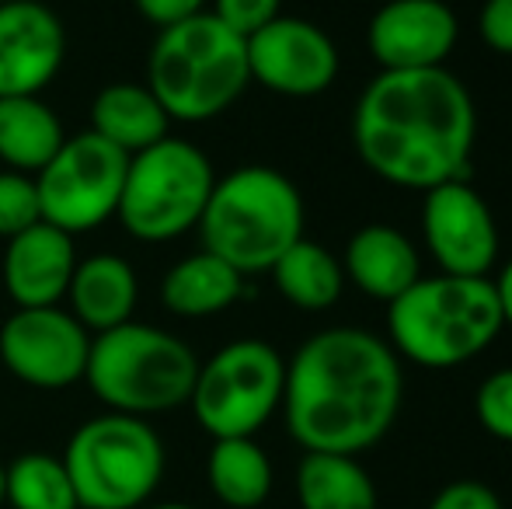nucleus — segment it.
<instances>
[{
  "label": "nucleus",
  "instance_id": "f257e3e1",
  "mask_svg": "<svg viewBox=\"0 0 512 509\" xmlns=\"http://www.w3.org/2000/svg\"><path fill=\"white\" fill-rule=\"evenodd\" d=\"M405 374L391 342L370 328L310 335L286 363L283 415L304 454H363L398 422Z\"/></svg>",
  "mask_w": 512,
  "mask_h": 509
},
{
  "label": "nucleus",
  "instance_id": "f03ea898",
  "mask_svg": "<svg viewBox=\"0 0 512 509\" xmlns=\"http://www.w3.org/2000/svg\"><path fill=\"white\" fill-rule=\"evenodd\" d=\"M478 109L453 70H380L352 109V143L387 185L429 192L467 175Z\"/></svg>",
  "mask_w": 512,
  "mask_h": 509
},
{
  "label": "nucleus",
  "instance_id": "7ed1b4c3",
  "mask_svg": "<svg viewBox=\"0 0 512 509\" xmlns=\"http://www.w3.org/2000/svg\"><path fill=\"white\" fill-rule=\"evenodd\" d=\"M492 276H418L387 304V342L422 370H453L478 360L502 335Z\"/></svg>",
  "mask_w": 512,
  "mask_h": 509
},
{
  "label": "nucleus",
  "instance_id": "20e7f679",
  "mask_svg": "<svg viewBox=\"0 0 512 509\" xmlns=\"http://www.w3.org/2000/svg\"><path fill=\"white\" fill-rule=\"evenodd\" d=\"M147 88L171 123H209L248 91V39L213 14H192L161 28L147 63Z\"/></svg>",
  "mask_w": 512,
  "mask_h": 509
},
{
  "label": "nucleus",
  "instance_id": "39448f33",
  "mask_svg": "<svg viewBox=\"0 0 512 509\" xmlns=\"http://www.w3.org/2000/svg\"><path fill=\"white\" fill-rule=\"evenodd\" d=\"M199 234L206 252L241 276L269 272L304 238V196L283 171L248 164L216 178Z\"/></svg>",
  "mask_w": 512,
  "mask_h": 509
},
{
  "label": "nucleus",
  "instance_id": "423d86ee",
  "mask_svg": "<svg viewBox=\"0 0 512 509\" xmlns=\"http://www.w3.org/2000/svg\"><path fill=\"white\" fill-rule=\"evenodd\" d=\"M199 360L189 342L154 325H126L91 339L84 381L108 412L147 419L189 405Z\"/></svg>",
  "mask_w": 512,
  "mask_h": 509
},
{
  "label": "nucleus",
  "instance_id": "0eeeda50",
  "mask_svg": "<svg viewBox=\"0 0 512 509\" xmlns=\"http://www.w3.org/2000/svg\"><path fill=\"white\" fill-rule=\"evenodd\" d=\"M164 443L147 419L108 412L81 422L67 443V475L81 509H140L164 478Z\"/></svg>",
  "mask_w": 512,
  "mask_h": 509
},
{
  "label": "nucleus",
  "instance_id": "6e6552de",
  "mask_svg": "<svg viewBox=\"0 0 512 509\" xmlns=\"http://www.w3.org/2000/svg\"><path fill=\"white\" fill-rule=\"evenodd\" d=\"M213 185V164L203 150L178 136H164L129 157L115 217L136 241H175L199 227Z\"/></svg>",
  "mask_w": 512,
  "mask_h": 509
},
{
  "label": "nucleus",
  "instance_id": "1a4fd4ad",
  "mask_svg": "<svg viewBox=\"0 0 512 509\" xmlns=\"http://www.w3.org/2000/svg\"><path fill=\"white\" fill-rule=\"evenodd\" d=\"M286 360L262 339H237L199 363L192 415L213 440L255 436L283 408Z\"/></svg>",
  "mask_w": 512,
  "mask_h": 509
},
{
  "label": "nucleus",
  "instance_id": "9d476101",
  "mask_svg": "<svg viewBox=\"0 0 512 509\" xmlns=\"http://www.w3.org/2000/svg\"><path fill=\"white\" fill-rule=\"evenodd\" d=\"M126 168L129 154L91 129L67 136L53 161L35 175L42 220L70 238L102 227L119 210Z\"/></svg>",
  "mask_w": 512,
  "mask_h": 509
},
{
  "label": "nucleus",
  "instance_id": "9b49d317",
  "mask_svg": "<svg viewBox=\"0 0 512 509\" xmlns=\"http://www.w3.org/2000/svg\"><path fill=\"white\" fill-rule=\"evenodd\" d=\"M91 332L70 311L56 307H18L0 325V363L14 381L63 391L84 381Z\"/></svg>",
  "mask_w": 512,
  "mask_h": 509
},
{
  "label": "nucleus",
  "instance_id": "f8f14e48",
  "mask_svg": "<svg viewBox=\"0 0 512 509\" xmlns=\"http://www.w3.org/2000/svg\"><path fill=\"white\" fill-rule=\"evenodd\" d=\"M422 241L446 276H488L499 262L495 213L467 178L425 192Z\"/></svg>",
  "mask_w": 512,
  "mask_h": 509
},
{
  "label": "nucleus",
  "instance_id": "ddd939ff",
  "mask_svg": "<svg viewBox=\"0 0 512 509\" xmlns=\"http://www.w3.org/2000/svg\"><path fill=\"white\" fill-rule=\"evenodd\" d=\"M251 81L283 98L324 95L338 81L342 56L321 25L279 14L276 21L248 39Z\"/></svg>",
  "mask_w": 512,
  "mask_h": 509
},
{
  "label": "nucleus",
  "instance_id": "4468645a",
  "mask_svg": "<svg viewBox=\"0 0 512 509\" xmlns=\"http://www.w3.org/2000/svg\"><path fill=\"white\" fill-rule=\"evenodd\" d=\"M460 21L446 0H387L366 25V49L380 70H436L457 49Z\"/></svg>",
  "mask_w": 512,
  "mask_h": 509
},
{
  "label": "nucleus",
  "instance_id": "2eb2a0df",
  "mask_svg": "<svg viewBox=\"0 0 512 509\" xmlns=\"http://www.w3.org/2000/svg\"><path fill=\"white\" fill-rule=\"evenodd\" d=\"M67 60V28L39 0L0 4V98L39 95Z\"/></svg>",
  "mask_w": 512,
  "mask_h": 509
},
{
  "label": "nucleus",
  "instance_id": "dca6fc26",
  "mask_svg": "<svg viewBox=\"0 0 512 509\" xmlns=\"http://www.w3.org/2000/svg\"><path fill=\"white\" fill-rule=\"evenodd\" d=\"M77 269L74 238L39 220L4 248V290L18 307H56Z\"/></svg>",
  "mask_w": 512,
  "mask_h": 509
},
{
  "label": "nucleus",
  "instance_id": "f3484780",
  "mask_svg": "<svg viewBox=\"0 0 512 509\" xmlns=\"http://www.w3.org/2000/svg\"><path fill=\"white\" fill-rule=\"evenodd\" d=\"M345 283L370 300L391 304L422 276V258L415 241L391 224H366L349 238L342 252Z\"/></svg>",
  "mask_w": 512,
  "mask_h": 509
},
{
  "label": "nucleus",
  "instance_id": "a211bd4d",
  "mask_svg": "<svg viewBox=\"0 0 512 509\" xmlns=\"http://www.w3.org/2000/svg\"><path fill=\"white\" fill-rule=\"evenodd\" d=\"M67 297H70V314L88 332L102 335L126 325V321H133L140 286H136V272L126 258L91 255L84 262H77Z\"/></svg>",
  "mask_w": 512,
  "mask_h": 509
},
{
  "label": "nucleus",
  "instance_id": "6ab92c4d",
  "mask_svg": "<svg viewBox=\"0 0 512 509\" xmlns=\"http://www.w3.org/2000/svg\"><path fill=\"white\" fill-rule=\"evenodd\" d=\"M244 297V276L213 252L175 262L161 279V304L178 318H213Z\"/></svg>",
  "mask_w": 512,
  "mask_h": 509
},
{
  "label": "nucleus",
  "instance_id": "aec40b11",
  "mask_svg": "<svg viewBox=\"0 0 512 509\" xmlns=\"http://www.w3.org/2000/svg\"><path fill=\"white\" fill-rule=\"evenodd\" d=\"M168 112L147 84H108L91 105V133L122 154H140L168 136Z\"/></svg>",
  "mask_w": 512,
  "mask_h": 509
},
{
  "label": "nucleus",
  "instance_id": "412c9836",
  "mask_svg": "<svg viewBox=\"0 0 512 509\" xmlns=\"http://www.w3.org/2000/svg\"><path fill=\"white\" fill-rule=\"evenodd\" d=\"M63 123L39 95L0 98V161L21 175H39L63 147Z\"/></svg>",
  "mask_w": 512,
  "mask_h": 509
},
{
  "label": "nucleus",
  "instance_id": "4be33fe9",
  "mask_svg": "<svg viewBox=\"0 0 512 509\" xmlns=\"http://www.w3.org/2000/svg\"><path fill=\"white\" fill-rule=\"evenodd\" d=\"M269 272L283 300L297 311H328L345 293L342 258H335L328 248L310 238H300L290 252H283V258Z\"/></svg>",
  "mask_w": 512,
  "mask_h": 509
},
{
  "label": "nucleus",
  "instance_id": "5701e85b",
  "mask_svg": "<svg viewBox=\"0 0 512 509\" xmlns=\"http://www.w3.org/2000/svg\"><path fill=\"white\" fill-rule=\"evenodd\" d=\"M300 509H377L370 471L349 454H304L297 464Z\"/></svg>",
  "mask_w": 512,
  "mask_h": 509
},
{
  "label": "nucleus",
  "instance_id": "b1692460",
  "mask_svg": "<svg viewBox=\"0 0 512 509\" xmlns=\"http://www.w3.org/2000/svg\"><path fill=\"white\" fill-rule=\"evenodd\" d=\"M213 496L230 509H258L272 492V461L255 436L213 440L206 461Z\"/></svg>",
  "mask_w": 512,
  "mask_h": 509
},
{
  "label": "nucleus",
  "instance_id": "393cba45",
  "mask_svg": "<svg viewBox=\"0 0 512 509\" xmlns=\"http://www.w3.org/2000/svg\"><path fill=\"white\" fill-rule=\"evenodd\" d=\"M4 503L11 509H81L63 457L42 450L14 457L4 468Z\"/></svg>",
  "mask_w": 512,
  "mask_h": 509
},
{
  "label": "nucleus",
  "instance_id": "a878e982",
  "mask_svg": "<svg viewBox=\"0 0 512 509\" xmlns=\"http://www.w3.org/2000/svg\"><path fill=\"white\" fill-rule=\"evenodd\" d=\"M42 220L39 210V189L35 175L4 168L0 171V238H18L21 231L35 227Z\"/></svg>",
  "mask_w": 512,
  "mask_h": 509
},
{
  "label": "nucleus",
  "instance_id": "bb28decb",
  "mask_svg": "<svg viewBox=\"0 0 512 509\" xmlns=\"http://www.w3.org/2000/svg\"><path fill=\"white\" fill-rule=\"evenodd\" d=\"M474 415L481 429L502 443H512V367L488 374L474 394Z\"/></svg>",
  "mask_w": 512,
  "mask_h": 509
},
{
  "label": "nucleus",
  "instance_id": "cd10ccee",
  "mask_svg": "<svg viewBox=\"0 0 512 509\" xmlns=\"http://www.w3.org/2000/svg\"><path fill=\"white\" fill-rule=\"evenodd\" d=\"M216 21L237 32L241 39H251L255 32H262L269 21H276L283 14V0H213L209 7Z\"/></svg>",
  "mask_w": 512,
  "mask_h": 509
},
{
  "label": "nucleus",
  "instance_id": "c85d7f7f",
  "mask_svg": "<svg viewBox=\"0 0 512 509\" xmlns=\"http://www.w3.org/2000/svg\"><path fill=\"white\" fill-rule=\"evenodd\" d=\"M478 35L492 53L512 56V0H485L481 4Z\"/></svg>",
  "mask_w": 512,
  "mask_h": 509
},
{
  "label": "nucleus",
  "instance_id": "c756f323",
  "mask_svg": "<svg viewBox=\"0 0 512 509\" xmlns=\"http://www.w3.org/2000/svg\"><path fill=\"white\" fill-rule=\"evenodd\" d=\"M429 509H502V499L488 489L485 482H474V478H460L450 482L432 496Z\"/></svg>",
  "mask_w": 512,
  "mask_h": 509
},
{
  "label": "nucleus",
  "instance_id": "7c9ffc66",
  "mask_svg": "<svg viewBox=\"0 0 512 509\" xmlns=\"http://www.w3.org/2000/svg\"><path fill=\"white\" fill-rule=\"evenodd\" d=\"M133 4H136V11L147 21H154L157 28L178 25V21L206 11V0H133Z\"/></svg>",
  "mask_w": 512,
  "mask_h": 509
},
{
  "label": "nucleus",
  "instance_id": "2f4dec72",
  "mask_svg": "<svg viewBox=\"0 0 512 509\" xmlns=\"http://www.w3.org/2000/svg\"><path fill=\"white\" fill-rule=\"evenodd\" d=\"M492 283H495V293H499L502 321H506V328H512V258L502 265V272L492 279Z\"/></svg>",
  "mask_w": 512,
  "mask_h": 509
},
{
  "label": "nucleus",
  "instance_id": "473e14b6",
  "mask_svg": "<svg viewBox=\"0 0 512 509\" xmlns=\"http://www.w3.org/2000/svg\"><path fill=\"white\" fill-rule=\"evenodd\" d=\"M140 509H196L189 503H157V506H140Z\"/></svg>",
  "mask_w": 512,
  "mask_h": 509
},
{
  "label": "nucleus",
  "instance_id": "72a5a7b5",
  "mask_svg": "<svg viewBox=\"0 0 512 509\" xmlns=\"http://www.w3.org/2000/svg\"><path fill=\"white\" fill-rule=\"evenodd\" d=\"M0 506H4V464H0Z\"/></svg>",
  "mask_w": 512,
  "mask_h": 509
},
{
  "label": "nucleus",
  "instance_id": "f704fd0d",
  "mask_svg": "<svg viewBox=\"0 0 512 509\" xmlns=\"http://www.w3.org/2000/svg\"><path fill=\"white\" fill-rule=\"evenodd\" d=\"M0 4H7V0H0Z\"/></svg>",
  "mask_w": 512,
  "mask_h": 509
}]
</instances>
